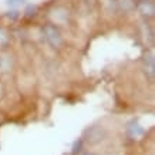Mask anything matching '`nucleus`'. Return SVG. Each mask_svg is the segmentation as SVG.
I'll return each mask as SVG.
<instances>
[{
	"instance_id": "f257e3e1",
	"label": "nucleus",
	"mask_w": 155,
	"mask_h": 155,
	"mask_svg": "<svg viewBox=\"0 0 155 155\" xmlns=\"http://www.w3.org/2000/svg\"><path fill=\"white\" fill-rule=\"evenodd\" d=\"M43 36H44V40L47 41V44L54 50H60L63 46H64V38L61 36V31L58 26L54 23H46L41 27Z\"/></svg>"
},
{
	"instance_id": "f03ea898",
	"label": "nucleus",
	"mask_w": 155,
	"mask_h": 155,
	"mask_svg": "<svg viewBox=\"0 0 155 155\" xmlns=\"http://www.w3.org/2000/svg\"><path fill=\"white\" fill-rule=\"evenodd\" d=\"M135 10H138L144 17L151 19V17H154L155 14V5L152 0H137Z\"/></svg>"
},
{
	"instance_id": "7ed1b4c3",
	"label": "nucleus",
	"mask_w": 155,
	"mask_h": 155,
	"mask_svg": "<svg viewBox=\"0 0 155 155\" xmlns=\"http://www.w3.org/2000/svg\"><path fill=\"white\" fill-rule=\"evenodd\" d=\"M14 68V58L5 50L0 51V74H9Z\"/></svg>"
},
{
	"instance_id": "20e7f679",
	"label": "nucleus",
	"mask_w": 155,
	"mask_h": 155,
	"mask_svg": "<svg viewBox=\"0 0 155 155\" xmlns=\"http://www.w3.org/2000/svg\"><path fill=\"white\" fill-rule=\"evenodd\" d=\"M68 10H66L64 7H57L51 12V17L54 19V24L57 23H66L68 20Z\"/></svg>"
},
{
	"instance_id": "39448f33",
	"label": "nucleus",
	"mask_w": 155,
	"mask_h": 155,
	"mask_svg": "<svg viewBox=\"0 0 155 155\" xmlns=\"http://www.w3.org/2000/svg\"><path fill=\"white\" fill-rule=\"evenodd\" d=\"M137 0H117V10H121L124 13H132L135 12Z\"/></svg>"
},
{
	"instance_id": "423d86ee",
	"label": "nucleus",
	"mask_w": 155,
	"mask_h": 155,
	"mask_svg": "<svg viewBox=\"0 0 155 155\" xmlns=\"http://www.w3.org/2000/svg\"><path fill=\"white\" fill-rule=\"evenodd\" d=\"M12 43V36L3 26H0V50H6Z\"/></svg>"
},
{
	"instance_id": "0eeeda50",
	"label": "nucleus",
	"mask_w": 155,
	"mask_h": 155,
	"mask_svg": "<svg viewBox=\"0 0 155 155\" xmlns=\"http://www.w3.org/2000/svg\"><path fill=\"white\" fill-rule=\"evenodd\" d=\"M144 64H145V70L150 71V78L154 80V56L152 54H147L144 58Z\"/></svg>"
},
{
	"instance_id": "6e6552de",
	"label": "nucleus",
	"mask_w": 155,
	"mask_h": 155,
	"mask_svg": "<svg viewBox=\"0 0 155 155\" xmlns=\"http://www.w3.org/2000/svg\"><path fill=\"white\" fill-rule=\"evenodd\" d=\"M24 2H26V0H7L6 3H7V6H10V7H19V6L24 5Z\"/></svg>"
},
{
	"instance_id": "1a4fd4ad",
	"label": "nucleus",
	"mask_w": 155,
	"mask_h": 155,
	"mask_svg": "<svg viewBox=\"0 0 155 155\" xmlns=\"http://www.w3.org/2000/svg\"><path fill=\"white\" fill-rule=\"evenodd\" d=\"M36 12H37V6L30 5L27 9H26V16H34V14H36Z\"/></svg>"
},
{
	"instance_id": "9d476101",
	"label": "nucleus",
	"mask_w": 155,
	"mask_h": 155,
	"mask_svg": "<svg viewBox=\"0 0 155 155\" xmlns=\"http://www.w3.org/2000/svg\"><path fill=\"white\" fill-rule=\"evenodd\" d=\"M7 16H9L10 19H17V17L20 16V13L17 12V10H13V12H9V14H7Z\"/></svg>"
},
{
	"instance_id": "9b49d317",
	"label": "nucleus",
	"mask_w": 155,
	"mask_h": 155,
	"mask_svg": "<svg viewBox=\"0 0 155 155\" xmlns=\"http://www.w3.org/2000/svg\"><path fill=\"white\" fill-rule=\"evenodd\" d=\"M84 155H95V154H93V152H85Z\"/></svg>"
}]
</instances>
